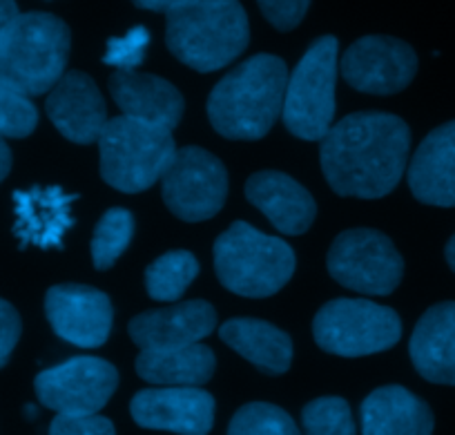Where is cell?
Masks as SVG:
<instances>
[{"label": "cell", "mask_w": 455, "mask_h": 435, "mask_svg": "<svg viewBox=\"0 0 455 435\" xmlns=\"http://www.w3.org/2000/svg\"><path fill=\"white\" fill-rule=\"evenodd\" d=\"M20 331H23V324H20V315L10 302L0 300V368L10 362L12 350L19 344Z\"/></svg>", "instance_id": "obj_33"}, {"label": "cell", "mask_w": 455, "mask_h": 435, "mask_svg": "<svg viewBox=\"0 0 455 435\" xmlns=\"http://www.w3.org/2000/svg\"><path fill=\"white\" fill-rule=\"evenodd\" d=\"M266 19L282 32H291L304 20L310 0H257Z\"/></svg>", "instance_id": "obj_32"}, {"label": "cell", "mask_w": 455, "mask_h": 435, "mask_svg": "<svg viewBox=\"0 0 455 435\" xmlns=\"http://www.w3.org/2000/svg\"><path fill=\"white\" fill-rule=\"evenodd\" d=\"M134 235V217L124 208H112L96 223L92 237V262L99 270H108L128 250Z\"/></svg>", "instance_id": "obj_26"}, {"label": "cell", "mask_w": 455, "mask_h": 435, "mask_svg": "<svg viewBox=\"0 0 455 435\" xmlns=\"http://www.w3.org/2000/svg\"><path fill=\"white\" fill-rule=\"evenodd\" d=\"M199 275V262L188 250H170L148 266V295L156 302H177Z\"/></svg>", "instance_id": "obj_25"}, {"label": "cell", "mask_w": 455, "mask_h": 435, "mask_svg": "<svg viewBox=\"0 0 455 435\" xmlns=\"http://www.w3.org/2000/svg\"><path fill=\"white\" fill-rule=\"evenodd\" d=\"M288 68L273 54H257L228 72L208 99V117L226 139L257 141L283 109Z\"/></svg>", "instance_id": "obj_2"}, {"label": "cell", "mask_w": 455, "mask_h": 435, "mask_svg": "<svg viewBox=\"0 0 455 435\" xmlns=\"http://www.w3.org/2000/svg\"><path fill=\"white\" fill-rule=\"evenodd\" d=\"M339 69L355 90L395 94L415 78L418 56L413 47L400 38L364 36L344 52Z\"/></svg>", "instance_id": "obj_12"}, {"label": "cell", "mask_w": 455, "mask_h": 435, "mask_svg": "<svg viewBox=\"0 0 455 435\" xmlns=\"http://www.w3.org/2000/svg\"><path fill=\"white\" fill-rule=\"evenodd\" d=\"M100 177L121 192H143L164 179L177 157L172 130L130 117L109 118L99 136Z\"/></svg>", "instance_id": "obj_5"}, {"label": "cell", "mask_w": 455, "mask_h": 435, "mask_svg": "<svg viewBox=\"0 0 455 435\" xmlns=\"http://www.w3.org/2000/svg\"><path fill=\"white\" fill-rule=\"evenodd\" d=\"M306 435H355L351 407L341 398H317L301 411Z\"/></svg>", "instance_id": "obj_28"}, {"label": "cell", "mask_w": 455, "mask_h": 435, "mask_svg": "<svg viewBox=\"0 0 455 435\" xmlns=\"http://www.w3.org/2000/svg\"><path fill=\"white\" fill-rule=\"evenodd\" d=\"M165 41L183 65L205 74L246 50L251 28L239 0H183L168 12Z\"/></svg>", "instance_id": "obj_3"}, {"label": "cell", "mask_w": 455, "mask_h": 435, "mask_svg": "<svg viewBox=\"0 0 455 435\" xmlns=\"http://www.w3.org/2000/svg\"><path fill=\"white\" fill-rule=\"evenodd\" d=\"M214 368V353L201 342L181 349L141 350L137 358L139 375L159 386H201L210 382Z\"/></svg>", "instance_id": "obj_24"}, {"label": "cell", "mask_w": 455, "mask_h": 435, "mask_svg": "<svg viewBox=\"0 0 455 435\" xmlns=\"http://www.w3.org/2000/svg\"><path fill=\"white\" fill-rule=\"evenodd\" d=\"M148 45H150V32L146 28H134L125 36L112 38L108 43L103 60L121 72H132L146 59Z\"/></svg>", "instance_id": "obj_30"}, {"label": "cell", "mask_w": 455, "mask_h": 435, "mask_svg": "<svg viewBox=\"0 0 455 435\" xmlns=\"http://www.w3.org/2000/svg\"><path fill=\"white\" fill-rule=\"evenodd\" d=\"M179 3H183V0H134V5L143 7V10L165 12V14H168L172 7H177Z\"/></svg>", "instance_id": "obj_35"}, {"label": "cell", "mask_w": 455, "mask_h": 435, "mask_svg": "<svg viewBox=\"0 0 455 435\" xmlns=\"http://www.w3.org/2000/svg\"><path fill=\"white\" fill-rule=\"evenodd\" d=\"M319 349L339 358H364L395 346L402 337L400 315L369 300H332L313 319Z\"/></svg>", "instance_id": "obj_8"}, {"label": "cell", "mask_w": 455, "mask_h": 435, "mask_svg": "<svg viewBox=\"0 0 455 435\" xmlns=\"http://www.w3.org/2000/svg\"><path fill=\"white\" fill-rule=\"evenodd\" d=\"M45 109L56 130L72 143L81 145L96 143L109 121L103 94L83 72H65L52 87Z\"/></svg>", "instance_id": "obj_15"}, {"label": "cell", "mask_w": 455, "mask_h": 435, "mask_svg": "<svg viewBox=\"0 0 455 435\" xmlns=\"http://www.w3.org/2000/svg\"><path fill=\"white\" fill-rule=\"evenodd\" d=\"M328 272L341 286L364 295H391L404 275V262L387 235L355 228L332 241Z\"/></svg>", "instance_id": "obj_9"}, {"label": "cell", "mask_w": 455, "mask_h": 435, "mask_svg": "<svg viewBox=\"0 0 455 435\" xmlns=\"http://www.w3.org/2000/svg\"><path fill=\"white\" fill-rule=\"evenodd\" d=\"M119 384V373L100 358H72L36 375L34 389L43 407L65 415L99 413Z\"/></svg>", "instance_id": "obj_11"}, {"label": "cell", "mask_w": 455, "mask_h": 435, "mask_svg": "<svg viewBox=\"0 0 455 435\" xmlns=\"http://www.w3.org/2000/svg\"><path fill=\"white\" fill-rule=\"evenodd\" d=\"M109 92L124 117L155 123L168 130H174L181 123L186 103H183L181 92L165 78L137 72V69L132 72L116 69L109 77Z\"/></svg>", "instance_id": "obj_18"}, {"label": "cell", "mask_w": 455, "mask_h": 435, "mask_svg": "<svg viewBox=\"0 0 455 435\" xmlns=\"http://www.w3.org/2000/svg\"><path fill=\"white\" fill-rule=\"evenodd\" d=\"M161 186L170 213L183 222H205L226 204L228 173L208 150L188 145L177 150Z\"/></svg>", "instance_id": "obj_10"}, {"label": "cell", "mask_w": 455, "mask_h": 435, "mask_svg": "<svg viewBox=\"0 0 455 435\" xmlns=\"http://www.w3.org/2000/svg\"><path fill=\"white\" fill-rule=\"evenodd\" d=\"M411 130L387 112L348 114L319 145L323 177L341 197L379 199L395 190L406 170Z\"/></svg>", "instance_id": "obj_1"}, {"label": "cell", "mask_w": 455, "mask_h": 435, "mask_svg": "<svg viewBox=\"0 0 455 435\" xmlns=\"http://www.w3.org/2000/svg\"><path fill=\"white\" fill-rule=\"evenodd\" d=\"M143 429L179 435H208L214 424V398L199 386H161L139 391L130 404Z\"/></svg>", "instance_id": "obj_14"}, {"label": "cell", "mask_w": 455, "mask_h": 435, "mask_svg": "<svg viewBox=\"0 0 455 435\" xmlns=\"http://www.w3.org/2000/svg\"><path fill=\"white\" fill-rule=\"evenodd\" d=\"M214 270L219 281L237 295L270 297L291 281L295 253L279 237L235 222L214 241Z\"/></svg>", "instance_id": "obj_6"}, {"label": "cell", "mask_w": 455, "mask_h": 435, "mask_svg": "<svg viewBox=\"0 0 455 435\" xmlns=\"http://www.w3.org/2000/svg\"><path fill=\"white\" fill-rule=\"evenodd\" d=\"M50 435H116L114 424L99 413L90 415H59L52 420Z\"/></svg>", "instance_id": "obj_31"}, {"label": "cell", "mask_w": 455, "mask_h": 435, "mask_svg": "<svg viewBox=\"0 0 455 435\" xmlns=\"http://www.w3.org/2000/svg\"><path fill=\"white\" fill-rule=\"evenodd\" d=\"M38 125V109L28 94L0 78V136L25 139Z\"/></svg>", "instance_id": "obj_29"}, {"label": "cell", "mask_w": 455, "mask_h": 435, "mask_svg": "<svg viewBox=\"0 0 455 435\" xmlns=\"http://www.w3.org/2000/svg\"><path fill=\"white\" fill-rule=\"evenodd\" d=\"M409 353L424 380L455 386V302L431 306L419 318Z\"/></svg>", "instance_id": "obj_20"}, {"label": "cell", "mask_w": 455, "mask_h": 435, "mask_svg": "<svg viewBox=\"0 0 455 435\" xmlns=\"http://www.w3.org/2000/svg\"><path fill=\"white\" fill-rule=\"evenodd\" d=\"M72 195L60 188H32L16 192V235L23 244L52 248L60 246L72 228Z\"/></svg>", "instance_id": "obj_22"}, {"label": "cell", "mask_w": 455, "mask_h": 435, "mask_svg": "<svg viewBox=\"0 0 455 435\" xmlns=\"http://www.w3.org/2000/svg\"><path fill=\"white\" fill-rule=\"evenodd\" d=\"M246 197L283 235H304L317 217V204L288 174L266 170L248 179Z\"/></svg>", "instance_id": "obj_19"}, {"label": "cell", "mask_w": 455, "mask_h": 435, "mask_svg": "<svg viewBox=\"0 0 455 435\" xmlns=\"http://www.w3.org/2000/svg\"><path fill=\"white\" fill-rule=\"evenodd\" d=\"M69 29L54 14L29 12L14 20L0 41V78L29 99L52 92L65 77Z\"/></svg>", "instance_id": "obj_4"}, {"label": "cell", "mask_w": 455, "mask_h": 435, "mask_svg": "<svg viewBox=\"0 0 455 435\" xmlns=\"http://www.w3.org/2000/svg\"><path fill=\"white\" fill-rule=\"evenodd\" d=\"M217 326V310L204 300L148 310L130 322L128 333L141 350L181 349L199 344Z\"/></svg>", "instance_id": "obj_16"}, {"label": "cell", "mask_w": 455, "mask_h": 435, "mask_svg": "<svg viewBox=\"0 0 455 435\" xmlns=\"http://www.w3.org/2000/svg\"><path fill=\"white\" fill-rule=\"evenodd\" d=\"M45 313L56 335L81 349H99L112 331L109 297L92 286H54L45 295Z\"/></svg>", "instance_id": "obj_13"}, {"label": "cell", "mask_w": 455, "mask_h": 435, "mask_svg": "<svg viewBox=\"0 0 455 435\" xmlns=\"http://www.w3.org/2000/svg\"><path fill=\"white\" fill-rule=\"evenodd\" d=\"M20 12L19 5H16V0H0V41L7 34V29L14 25V20L19 19Z\"/></svg>", "instance_id": "obj_34"}, {"label": "cell", "mask_w": 455, "mask_h": 435, "mask_svg": "<svg viewBox=\"0 0 455 435\" xmlns=\"http://www.w3.org/2000/svg\"><path fill=\"white\" fill-rule=\"evenodd\" d=\"M337 38L322 36L288 74L282 117L288 130L304 141H322L335 118Z\"/></svg>", "instance_id": "obj_7"}, {"label": "cell", "mask_w": 455, "mask_h": 435, "mask_svg": "<svg viewBox=\"0 0 455 435\" xmlns=\"http://www.w3.org/2000/svg\"><path fill=\"white\" fill-rule=\"evenodd\" d=\"M219 335L230 349L255 364L261 373L282 375L291 368L292 342L282 328L273 324L248 318L228 319L219 328Z\"/></svg>", "instance_id": "obj_23"}, {"label": "cell", "mask_w": 455, "mask_h": 435, "mask_svg": "<svg viewBox=\"0 0 455 435\" xmlns=\"http://www.w3.org/2000/svg\"><path fill=\"white\" fill-rule=\"evenodd\" d=\"M12 170V150L5 143V136H0V183L5 181V177Z\"/></svg>", "instance_id": "obj_36"}, {"label": "cell", "mask_w": 455, "mask_h": 435, "mask_svg": "<svg viewBox=\"0 0 455 435\" xmlns=\"http://www.w3.org/2000/svg\"><path fill=\"white\" fill-rule=\"evenodd\" d=\"M446 262H449L451 270L455 272V235L451 237L449 244H446Z\"/></svg>", "instance_id": "obj_37"}, {"label": "cell", "mask_w": 455, "mask_h": 435, "mask_svg": "<svg viewBox=\"0 0 455 435\" xmlns=\"http://www.w3.org/2000/svg\"><path fill=\"white\" fill-rule=\"evenodd\" d=\"M415 199L437 208L455 205V121L435 127L419 143L409 165Z\"/></svg>", "instance_id": "obj_17"}, {"label": "cell", "mask_w": 455, "mask_h": 435, "mask_svg": "<svg viewBox=\"0 0 455 435\" xmlns=\"http://www.w3.org/2000/svg\"><path fill=\"white\" fill-rule=\"evenodd\" d=\"M228 435H301L295 420L283 408L266 402H252L235 413Z\"/></svg>", "instance_id": "obj_27"}, {"label": "cell", "mask_w": 455, "mask_h": 435, "mask_svg": "<svg viewBox=\"0 0 455 435\" xmlns=\"http://www.w3.org/2000/svg\"><path fill=\"white\" fill-rule=\"evenodd\" d=\"M364 435H433V413L404 386H382L362 404Z\"/></svg>", "instance_id": "obj_21"}]
</instances>
